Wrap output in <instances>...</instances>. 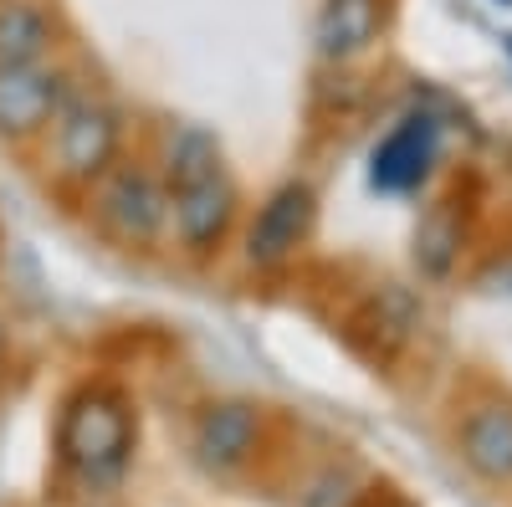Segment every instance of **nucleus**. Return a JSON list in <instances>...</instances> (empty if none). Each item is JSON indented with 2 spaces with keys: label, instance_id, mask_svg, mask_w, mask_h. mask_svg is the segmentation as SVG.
Wrapping results in <instances>:
<instances>
[{
  "label": "nucleus",
  "instance_id": "nucleus-1",
  "mask_svg": "<svg viewBox=\"0 0 512 507\" xmlns=\"http://www.w3.org/2000/svg\"><path fill=\"white\" fill-rule=\"evenodd\" d=\"M128 154V113L103 82L82 77L62 113L52 118L47 139L31 149L47 190H57L67 205H77L108 169Z\"/></svg>",
  "mask_w": 512,
  "mask_h": 507
},
{
  "label": "nucleus",
  "instance_id": "nucleus-2",
  "mask_svg": "<svg viewBox=\"0 0 512 507\" xmlns=\"http://www.w3.org/2000/svg\"><path fill=\"white\" fill-rule=\"evenodd\" d=\"M139 446V415L113 379H88L62 400L57 415V461L82 487H118L123 472L134 467Z\"/></svg>",
  "mask_w": 512,
  "mask_h": 507
},
{
  "label": "nucleus",
  "instance_id": "nucleus-3",
  "mask_svg": "<svg viewBox=\"0 0 512 507\" xmlns=\"http://www.w3.org/2000/svg\"><path fill=\"white\" fill-rule=\"evenodd\" d=\"M82 226L123 257H164L169 246V185L144 154H123L108 175L77 200Z\"/></svg>",
  "mask_w": 512,
  "mask_h": 507
},
{
  "label": "nucleus",
  "instance_id": "nucleus-4",
  "mask_svg": "<svg viewBox=\"0 0 512 507\" xmlns=\"http://www.w3.org/2000/svg\"><path fill=\"white\" fill-rule=\"evenodd\" d=\"M318 210H323V195L308 175H287L277 180L262 200H256L246 216H241V231H236V257L251 277H282L297 267V257L313 246V231H318Z\"/></svg>",
  "mask_w": 512,
  "mask_h": 507
},
{
  "label": "nucleus",
  "instance_id": "nucleus-5",
  "mask_svg": "<svg viewBox=\"0 0 512 507\" xmlns=\"http://www.w3.org/2000/svg\"><path fill=\"white\" fill-rule=\"evenodd\" d=\"M241 216H246V190L231 169L180 185V190H169V246L164 251L180 257L185 267L205 272L236 246Z\"/></svg>",
  "mask_w": 512,
  "mask_h": 507
},
{
  "label": "nucleus",
  "instance_id": "nucleus-6",
  "mask_svg": "<svg viewBox=\"0 0 512 507\" xmlns=\"http://www.w3.org/2000/svg\"><path fill=\"white\" fill-rule=\"evenodd\" d=\"M441 159H446V118L436 108L415 103L369 144L364 185L374 195H390V200L420 195V190H431Z\"/></svg>",
  "mask_w": 512,
  "mask_h": 507
},
{
  "label": "nucleus",
  "instance_id": "nucleus-7",
  "mask_svg": "<svg viewBox=\"0 0 512 507\" xmlns=\"http://www.w3.org/2000/svg\"><path fill=\"white\" fill-rule=\"evenodd\" d=\"M77 82H82V67L67 52L47 62H26V67H0V144L31 154L47 139L52 118L62 113Z\"/></svg>",
  "mask_w": 512,
  "mask_h": 507
},
{
  "label": "nucleus",
  "instance_id": "nucleus-8",
  "mask_svg": "<svg viewBox=\"0 0 512 507\" xmlns=\"http://www.w3.org/2000/svg\"><path fill=\"white\" fill-rule=\"evenodd\" d=\"M262 441H267V410L256 400H210L190 431V451L200 461V472L210 477L246 472L256 451H262Z\"/></svg>",
  "mask_w": 512,
  "mask_h": 507
},
{
  "label": "nucleus",
  "instance_id": "nucleus-9",
  "mask_svg": "<svg viewBox=\"0 0 512 507\" xmlns=\"http://www.w3.org/2000/svg\"><path fill=\"white\" fill-rule=\"evenodd\" d=\"M390 21V0H318L313 11V57L323 67H354L364 62Z\"/></svg>",
  "mask_w": 512,
  "mask_h": 507
},
{
  "label": "nucleus",
  "instance_id": "nucleus-10",
  "mask_svg": "<svg viewBox=\"0 0 512 507\" xmlns=\"http://www.w3.org/2000/svg\"><path fill=\"white\" fill-rule=\"evenodd\" d=\"M456 456L487 487H512V400L482 395L456 415Z\"/></svg>",
  "mask_w": 512,
  "mask_h": 507
},
{
  "label": "nucleus",
  "instance_id": "nucleus-11",
  "mask_svg": "<svg viewBox=\"0 0 512 507\" xmlns=\"http://www.w3.org/2000/svg\"><path fill=\"white\" fill-rule=\"evenodd\" d=\"M466 241H472V216H466V200L461 195H441L420 210L415 236H410V262L425 282H451L461 257H466Z\"/></svg>",
  "mask_w": 512,
  "mask_h": 507
},
{
  "label": "nucleus",
  "instance_id": "nucleus-12",
  "mask_svg": "<svg viewBox=\"0 0 512 507\" xmlns=\"http://www.w3.org/2000/svg\"><path fill=\"white\" fill-rule=\"evenodd\" d=\"M67 52V16L57 0H0V67H26Z\"/></svg>",
  "mask_w": 512,
  "mask_h": 507
},
{
  "label": "nucleus",
  "instance_id": "nucleus-13",
  "mask_svg": "<svg viewBox=\"0 0 512 507\" xmlns=\"http://www.w3.org/2000/svg\"><path fill=\"white\" fill-rule=\"evenodd\" d=\"M144 159L159 169V180L169 190H180V185H195L205 175H216V169H226V144H221V134L210 129V123L175 118V123H164V129L154 134V149Z\"/></svg>",
  "mask_w": 512,
  "mask_h": 507
},
{
  "label": "nucleus",
  "instance_id": "nucleus-14",
  "mask_svg": "<svg viewBox=\"0 0 512 507\" xmlns=\"http://www.w3.org/2000/svg\"><path fill=\"white\" fill-rule=\"evenodd\" d=\"M359 477L349 467H323L308 477V487L297 492V507H359Z\"/></svg>",
  "mask_w": 512,
  "mask_h": 507
},
{
  "label": "nucleus",
  "instance_id": "nucleus-15",
  "mask_svg": "<svg viewBox=\"0 0 512 507\" xmlns=\"http://www.w3.org/2000/svg\"><path fill=\"white\" fill-rule=\"evenodd\" d=\"M477 287L492 292V298H512V251H507V257H497L492 267L477 272Z\"/></svg>",
  "mask_w": 512,
  "mask_h": 507
},
{
  "label": "nucleus",
  "instance_id": "nucleus-16",
  "mask_svg": "<svg viewBox=\"0 0 512 507\" xmlns=\"http://www.w3.org/2000/svg\"><path fill=\"white\" fill-rule=\"evenodd\" d=\"M0 379H6V318H0Z\"/></svg>",
  "mask_w": 512,
  "mask_h": 507
},
{
  "label": "nucleus",
  "instance_id": "nucleus-17",
  "mask_svg": "<svg viewBox=\"0 0 512 507\" xmlns=\"http://www.w3.org/2000/svg\"><path fill=\"white\" fill-rule=\"evenodd\" d=\"M497 47H502V57H507V67H512V31H502V36H497Z\"/></svg>",
  "mask_w": 512,
  "mask_h": 507
},
{
  "label": "nucleus",
  "instance_id": "nucleus-18",
  "mask_svg": "<svg viewBox=\"0 0 512 507\" xmlns=\"http://www.w3.org/2000/svg\"><path fill=\"white\" fill-rule=\"evenodd\" d=\"M384 507H410L405 497H384Z\"/></svg>",
  "mask_w": 512,
  "mask_h": 507
},
{
  "label": "nucleus",
  "instance_id": "nucleus-19",
  "mask_svg": "<svg viewBox=\"0 0 512 507\" xmlns=\"http://www.w3.org/2000/svg\"><path fill=\"white\" fill-rule=\"evenodd\" d=\"M492 6H512V0H492Z\"/></svg>",
  "mask_w": 512,
  "mask_h": 507
}]
</instances>
